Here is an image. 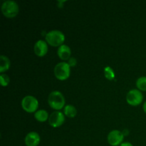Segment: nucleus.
<instances>
[{
	"instance_id": "10",
	"label": "nucleus",
	"mask_w": 146,
	"mask_h": 146,
	"mask_svg": "<svg viewBox=\"0 0 146 146\" xmlns=\"http://www.w3.org/2000/svg\"><path fill=\"white\" fill-rule=\"evenodd\" d=\"M41 138L39 135L36 132H30L26 135L25 144L27 146H37L39 144Z\"/></svg>"
},
{
	"instance_id": "6",
	"label": "nucleus",
	"mask_w": 146,
	"mask_h": 146,
	"mask_svg": "<svg viewBox=\"0 0 146 146\" xmlns=\"http://www.w3.org/2000/svg\"><path fill=\"white\" fill-rule=\"evenodd\" d=\"M143 100V96L138 89L131 90L126 96V101L129 105L136 106L140 105Z\"/></svg>"
},
{
	"instance_id": "3",
	"label": "nucleus",
	"mask_w": 146,
	"mask_h": 146,
	"mask_svg": "<svg viewBox=\"0 0 146 146\" xmlns=\"http://www.w3.org/2000/svg\"><path fill=\"white\" fill-rule=\"evenodd\" d=\"M1 11L4 17L7 18H14L19 13V6L14 1H5L1 5Z\"/></svg>"
},
{
	"instance_id": "9",
	"label": "nucleus",
	"mask_w": 146,
	"mask_h": 146,
	"mask_svg": "<svg viewBox=\"0 0 146 146\" xmlns=\"http://www.w3.org/2000/svg\"><path fill=\"white\" fill-rule=\"evenodd\" d=\"M34 53L36 56L39 57L44 56L47 54L48 51V45L45 41L43 40H38L34 44Z\"/></svg>"
},
{
	"instance_id": "11",
	"label": "nucleus",
	"mask_w": 146,
	"mask_h": 146,
	"mask_svg": "<svg viewBox=\"0 0 146 146\" xmlns=\"http://www.w3.org/2000/svg\"><path fill=\"white\" fill-rule=\"evenodd\" d=\"M57 54H58V57L61 58L63 61H66L71 58V48L68 46L67 45L63 44L61 46L58 47V51H57Z\"/></svg>"
},
{
	"instance_id": "1",
	"label": "nucleus",
	"mask_w": 146,
	"mask_h": 146,
	"mask_svg": "<svg viewBox=\"0 0 146 146\" xmlns=\"http://www.w3.org/2000/svg\"><path fill=\"white\" fill-rule=\"evenodd\" d=\"M46 41L52 46H61L65 41V36L61 31L53 30L46 34Z\"/></svg>"
},
{
	"instance_id": "8",
	"label": "nucleus",
	"mask_w": 146,
	"mask_h": 146,
	"mask_svg": "<svg viewBox=\"0 0 146 146\" xmlns=\"http://www.w3.org/2000/svg\"><path fill=\"white\" fill-rule=\"evenodd\" d=\"M65 121V117L63 113L60 111H54L50 115L48 118V123L50 125L54 128H57L62 125Z\"/></svg>"
},
{
	"instance_id": "7",
	"label": "nucleus",
	"mask_w": 146,
	"mask_h": 146,
	"mask_svg": "<svg viewBox=\"0 0 146 146\" xmlns=\"http://www.w3.org/2000/svg\"><path fill=\"white\" fill-rule=\"evenodd\" d=\"M123 138L124 135L122 132L118 130H113L108 133L107 139L111 146H118L122 143Z\"/></svg>"
},
{
	"instance_id": "14",
	"label": "nucleus",
	"mask_w": 146,
	"mask_h": 146,
	"mask_svg": "<svg viewBox=\"0 0 146 146\" xmlns=\"http://www.w3.org/2000/svg\"><path fill=\"white\" fill-rule=\"evenodd\" d=\"M64 113L65 115H66L68 118H74L76 115L77 111L75 107L72 105H67L64 108Z\"/></svg>"
},
{
	"instance_id": "18",
	"label": "nucleus",
	"mask_w": 146,
	"mask_h": 146,
	"mask_svg": "<svg viewBox=\"0 0 146 146\" xmlns=\"http://www.w3.org/2000/svg\"><path fill=\"white\" fill-rule=\"evenodd\" d=\"M68 64L70 66V67L74 66L76 65V59L75 58H73V57H71V58L68 59Z\"/></svg>"
},
{
	"instance_id": "4",
	"label": "nucleus",
	"mask_w": 146,
	"mask_h": 146,
	"mask_svg": "<svg viewBox=\"0 0 146 146\" xmlns=\"http://www.w3.org/2000/svg\"><path fill=\"white\" fill-rule=\"evenodd\" d=\"M71 69L68 63L61 62L56 64L54 68V75L57 79L65 81L69 77Z\"/></svg>"
},
{
	"instance_id": "15",
	"label": "nucleus",
	"mask_w": 146,
	"mask_h": 146,
	"mask_svg": "<svg viewBox=\"0 0 146 146\" xmlns=\"http://www.w3.org/2000/svg\"><path fill=\"white\" fill-rule=\"evenodd\" d=\"M136 86L139 91H146V76L140 77L137 80Z\"/></svg>"
},
{
	"instance_id": "17",
	"label": "nucleus",
	"mask_w": 146,
	"mask_h": 146,
	"mask_svg": "<svg viewBox=\"0 0 146 146\" xmlns=\"http://www.w3.org/2000/svg\"><path fill=\"white\" fill-rule=\"evenodd\" d=\"M0 81H1V84L2 86L5 87L8 86V84H9V77L6 74H1V76H0Z\"/></svg>"
},
{
	"instance_id": "12",
	"label": "nucleus",
	"mask_w": 146,
	"mask_h": 146,
	"mask_svg": "<svg viewBox=\"0 0 146 146\" xmlns=\"http://www.w3.org/2000/svg\"><path fill=\"white\" fill-rule=\"evenodd\" d=\"M10 67V61L6 56H0V72L3 73L7 71Z\"/></svg>"
},
{
	"instance_id": "5",
	"label": "nucleus",
	"mask_w": 146,
	"mask_h": 146,
	"mask_svg": "<svg viewBox=\"0 0 146 146\" xmlns=\"http://www.w3.org/2000/svg\"><path fill=\"white\" fill-rule=\"evenodd\" d=\"M21 107L27 113H34L38 107V100L32 96H27L21 101Z\"/></svg>"
},
{
	"instance_id": "16",
	"label": "nucleus",
	"mask_w": 146,
	"mask_h": 146,
	"mask_svg": "<svg viewBox=\"0 0 146 146\" xmlns=\"http://www.w3.org/2000/svg\"><path fill=\"white\" fill-rule=\"evenodd\" d=\"M104 75H105L106 78L110 81L115 78V73L110 66H106L104 68Z\"/></svg>"
},
{
	"instance_id": "20",
	"label": "nucleus",
	"mask_w": 146,
	"mask_h": 146,
	"mask_svg": "<svg viewBox=\"0 0 146 146\" xmlns=\"http://www.w3.org/2000/svg\"><path fill=\"white\" fill-rule=\"evenodd\" d=\"M143 111H144V112L146 113V101L144 103V104H143Z\"/></svg>"
},
{
	"instance_id": "19",
	"label": "nucleus",
	"mask_w": 146,
	"mask_h": 146,
	"mask_svg": "<svg viewBox=\"0 0 146 146\" xmlns=\"http://www.w3.org/2000/svg\"><path fill=\"white\" fill-rule=\"evenodd\" d=\"M119 146H133L131 143L128 142H125V143H122Z\"/></svg>"
},
{
	"instance_id": "2",
	"label": "nucleus",
	"mask_w": 146,
	"mask_h": 146,
	"mask_svg": "<svg viewBox=\"0 0 146 146\" xmlns=\"http://www.w3.org/2000/svg\"><path fill=\"white\" fill-rule=\"evenodd\" d=\"M48 102L50 107L54 110L62 109L65 104V98L60 91H54L49 94L48 98Z\"/></svg>"
},
{
	"instance_id": "13",
	"label": "nucleus",
	"mask_w": 146,
	"mask_h": 146,
	"mask_svg": "<svg viewBox=\"0 0 146 146\" xmlns=\"http://www.w3.org/2000/svg\"><path fill=\"white\" fill-rule=\"evenodd\" d=\"M34 117L38 122H45L49 118L48 112L46 111L45 110H39V111H36L34 113Z\"/></svg>"
}]
</instances>
